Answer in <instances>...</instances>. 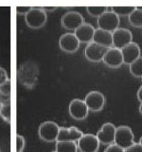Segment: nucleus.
<instances>
[{
	"instance_id": "6",
	"label": "nucleus",
	"mask_w": 142,
	"mask_h": 152,
	"mask_svg": "<svg viewBox=\"0 0 142 152\" xmlns=\"http://www.w3.org/2000/svg\"><path fill=\"white\" fill-rule=\"evenodd\" d=\"M84 102L87 104L89 111L99 112L103 110L106 100L104 95L101 92L93 90L86 95L84 98Z\"/></svg>"
},
{
	"instance_id": "20",
	"label": "nucleus",
	"mask_w": 142,
	"mask_h": 152,
	"mask_svg": "<svg viewBox=\"0 0 142 152\" xmlns=\"http://www.w3.org/2000/svg\"><path fill=\"white\" fill-rule=\"evenodd\" d=\"M129 22L131 26L135 28H142V9L135 7L132 13L128 16Z\"/></svg>"
},
{
	"instance_id": "33",
	"label": "nucleus",
	"mask_w": 142,
	"mask_h": 152,
	"mask_svg": "<svg viewBox=\"0 0 142 152\" xmlns=\"http://www.w3.org/2000/svg\"><path fill=\"white\" fill-rule=\"evenodd\" d=\"M137 98L139 100V102L142 103V85L139 88L137 91Z\"/></svg>"
},
{
	"instance_id": "26",
	"label": "nucleus",
	"mask_w": 142,
	"mask_h": 152,
	"mask_svg": "<svg viewBox=\"0 0 142 152\" xmlns=\"http://www.w3.org/2000/svg\"><path fill=\"white\" fill-rule=\"evenodd\" d=\"M0 93L4 95H11V83L10 80H8L0 85Z\"/></svg>"
},
{
	"instance_id": "12",
	"label": "nucleus",
	"mask_w": 142,
	"mask_h": 152,
	"mask_svg": "<svg viewBox=\"0 0 142 152\" xmlns=\"http://www.w3.org/2000/svg\"><path fill=\"white\" fill-rule=\"evenodd\" d=\"M80 42L74 33H66L59 39L60 49L67 53H74L80 47Z\"/></svg>"
},
{
	"instance_id": "11",
	"label": "nucleus",
	"mask_w": 142,
	"mask_h": 152,
	"mask_svg": "<svg viewBox=\"0 0 142 152\" xmlns=\"http://www.w3.org/2000/svg\"><path fill=\"white\" fill-rule=\"evenodd\" d=\"M116 127L112 123H105L102 125L97 133L96 136L100 144L104 145H109L114 143Z\"/></svg>"
},
{
	"instance_id": "16",
	"label": "nucleus",
	"mask_w": 142,
	"mask_h": 152,
	"mask_svg": "<svg viewBox=\"0 0 142 152\" xmlns=\"http://www.w3.org/2000/svg\"><path fill=\"white\" fill-rule=\"evenodd\" d=\"M83 135V133L78 128L72 126L70 128L60 127L58 138L56 141H73L78 142L80 138Z\"/></svg>"
},
{
	"instance_id": "29",
	"label": "nucleus",
	"mask_w": 142,
	"mask_h": 152,
	"mask_svg": "<svg viewBox=\"0 0 142 152\" xmlns=\"http://www.w3.org/2000/svg\"><path fill=\"white\" fill-rule=\"evenodd\" d=\"M31 8H32L31 6H18L16 8V13L18 15H25L30 10Z\"/></svg>"
},
{
	"instance_id": "13",
	"label": "nucleus",
	"mask_w": 142,
	"mask_h": 152,
	"mask_svg": "<svg viewBox=\"0 0 142 152\" xmlns=\"http://www.w3.org/2000/svg\"><path fill=\"white\" fill-rule=\"evenodd\" d=\"M113 46L118 49H122L133 40V34L131 31L125 28H118L112 32Z\"/></svg>"
},
{
	"instance_id": "37",
	"label": "nucleus",
	"mask_w": 142,
	"mask_h": 152,
	"mask_svg": "<svg viewBox=\"0 0 142 152\" xmlns=\"http://www.w3.org/2000/svg\"><path fill=\"white\" fill-rule=\"evenodd\" d=\"M141 79H142V77H141Z\"/></svg>"
},
{
	"instance_id": "7",
	"label": "nucleus",
	"mask_w": 142,
	"mask_h": 152,
	"mask_svg": "<svg viewBox=\"0 0 142 152\" xmlns=\"http://www.w3.org/2000/svg\"><path fill=\"white\" fill-rule=\"evenodd\" d=\"M69 114L76 120H83L88 117L89 109L84 100L75 98L71 101L68 107Z\"/></svg>"
},
{
	"instance_id": "19",
	"label": "nucleus",
	"mask_w": 142,
	"mask_h": 152,
	"mask_svg": "<svg viewBox=\"0 0 142 152\" xmlns=\"http://www.w3.org/2000/svg\"><path fill=\"white\" fill-rule=\"evenodd\" d=\"M56 152H78V148L77 142L73 141H56Z\"/></svg>"
},
{
	"instance_id": "28",
	"label": "nucleus",
	"mask_w": 142,
	"mask_h": 152,
	"mask_svg": "<svg viewBox=\"0 0 142 152\" xmlns=\"http://www.w3.org/2000/svg\"><path fill=\"white\" fill-rule=\"evenodd\" d=\"M124 152H142V145L140 143H135L130 147L124 150Z\"/></svg>"
},
{
	"instance_id": "32",
	"label": "nucleus",
	"mask_w": 142,
	"mask_h": 152,
	"mask_svg": "<svg viewBox=\"0 0 142 152\" xmlns=\"http://www.w3.org/2000/svg\"><path fill=\"white\" fill-rule=\"evenodd\" d=\"M42 9L45 11V12H52V11H54L57 9V7H56V6H51V7H48V6H44V7H42Z\"/></svg>"
},
{
	"instance_id": "15",
	"label": "nucleus",
	"mask_w": 142,
	"mask_h": 152,
	"mask_svg": "<svg viewBox=\"0 0 142 152\" xmlns=\"http://www.w3.org/2000/svg\"><path fill=\"white\" fill-rule=\"evenodd\" d=\"M121 53L123 56L124 64L125 65L131 64L141 56V51L139 45L133 41L123 47L121 49Z\"/></svg>"
},
{
	"instance_id": "10",
	"label": "nucleus",
	"mask_w": 142,
	"mask_h": 152,
	"mask_svg": "<svg viewBox=\"0 0 142 152\" xmlns=\"http://www.w3.org/2000/svg\"><path fill=\"white\" fill-rule=\"evenodd\" d=\"M61 25L66 30L75 31L80 25L84 23L83 15L76 11H70L66 13L61 18Z\"/></svg>"
},
{
	"instance_id": "24",
	"label": "nucleus",
	"mask_w": 142,
	"mask_h": 152,
	"mask_svg": "<svg viewBox=\"0 0 142 152\" xmlns=\"http://www.w3.org/2000/svg\"><path fill=\"white\" fill-rule=\"evenodd\" d=\"M0 117L5 122L10 124L11 122V103L0 105Z\"/></svg>"
},
{
	"instance_id": "14",
	"label": "nucleus",
	"mask_w": 142,
	"mask_h": 152,
	"mask_svg": "<svg viewBox=\"0 0 142 152\" xmlns=\"http://www.w3.org/2000/svg\"><path fill=\"white\" fill-rule=\"evenodd\" d=\"M103 63L108 67L118 68L124 64L121 50L116 47H109L104 55L103 59Z\"/></svg>"
},
{
	"instance_id": "21",
	"label": "nucleus",
	"mask_w": 142,
	"mask_h": 152,
	"mask_svg": "<svg viewBox=\"0 0 142 152\" xmlns=\"http://www.w3.org/2000/svg\"><path fill=\"white\" fill-rule=\"evenodd\" d=\"M130 72L133 77L141 78L142 77V56H141L132 63L130 64Z\"/></svg>"
},
{
	"instance_id": "22",
	"label": "nucleus",
	"mask_w": 142,
	"mask_h": 152,
	"mask_svg": "<svg viewBox=\"0 0 142 152\" xmlns=\"http://www.w3.org/2000/svg\"><path fill=\"white\" fill-rule=\"evenodd\" d=\"M135 9V6H113L111 7V10L119 17H125V16L128 17Z\"/></svg>"
},
{
	"instance_id": "3",
	"label": "nucleus",
	"mask_w": 142,
	"mask_h": 152,
	"mask_svg": "<svg viewBox=\"0 0 142 152\" xmlns=\"http://www.w3.org/2000/svg\"><path fill=\"white\" fill-rule=\"evenodd\" d=\"M60 126L53 121L41 123L38 129V134L40 140L45 142H56L58 138Z\"/></svg>"
},
{
	"instance_id": "27",
	"label": "nucleus",
	"mask_w": 142,
	"mask_h": 152,
	"mask_svg": "<svg viewBox=\"0 0 142 152\" xmlns=\"http://www.w3.org/2000/svg\"><path fill=\"white\" fill-rule=\"evenodd\" d=\"M104 152H124V150L113 143L108 145V147L105 149Z\"/></svg>"
},
{
	"instance_id": "31",
	"label": "nucleus",
	"mask_w": 142,
	"mask_h": 152,
	"mask_svg": "<svg viewBox=\"0 0 142 152\" xmlns=\"http://www.w3.org/2000/svg\"><path fill=\"white\" fill-rule=\"evenodd\" d=\"M11 103V95H4L0 93V104Z\"/></svg>"
},
{
	"instance_id": "35",
	"label": "nucleus",
	"mask_w": 142,
	"mask_h": 152,
	"mask_svg": "<svg viewBox=\"0 0 142 152\" xmlns=\"http://www.w3.org/2000/svg\"><path fill=\"white\" fill-rule=\"evenodd\" d=\"M139 143H140V144H141V145H142V137L140 139V141H139Z\"/></svg>"
},
{
	"instance_id": "36",
	"label": "nucleus",
	"mask_w": 142,
	"mask_h": 152,
	"mask_svg": "<svg viewBox=\"0 0 142 152\" xmlns=\"http://www.w3.org/2000/svg\"><path fill=\"white\" fill-rule=\"evenodd\" d=\"M51 152H56V151H51Z\"/></svg>"
},
{
	"instance_id": "1",
	"label": "nucleus",
	"mask_w": 142,
	"mask_h": 152,
	"mask_svg": "<svg viewBox=\"0 0 142 152\" xmlns=\"http://www.w3.org/2000/svg\"><path fill=\"white\" fill-rule=\"evenodd\" d=\"M39 67L34 61H27L20 65L18 69L19 82L26 88L32 89L39 78Z\"/></svg>"
},
{
	"instance_id": "5",
	"label": "nucleus",
	"mask_w": 142,
	"mask_h": 152,
	"mask_svg": "<svg viewBox=\"0 0 142 152\" xmlns=\"http://www.w3.org/2000/svg\"><path fill=\"white\" fill-rule=\"evenodd\" d=\"M98 29L113 32L119 28V17L114 14L112 10L106 11L104 14L99 16L97 20Z\"/></svg>"
},
{
	"instance_id": "38",
	"label": "nucleus",
	"mask_w": 142,
	"mask_h": 152,
	"mask_svg": "<svg viewBox=\"0 0 142 152\" xmlns=\"http://www.w3.org/2000/svg\"><path fill=\"white\" fill-rule=\"evenodd\" d=\"M0 105H1V104H0Z\"/></svg>"
},
{
	"instance_id": "23",
	"label": "nucleus",
	"mask_w": 142,
	"mask_h": 152,
	"mask_svg": "<svg viewBox=\"0 0 142 152\" xmlns=\"http://www.w3.org/2000/svg\"><path fill=\"white\" fill-rule=\"evenodd\" d=\"M86 9L88 15L97 19L108 10L107 6H88Z\"/></svg>"
},
{
	"instance_id": "2",
	"label": "nucleus",
	"mask_w": 142,
	"mask_h": 152,
	"mask_svg": "<svg viewBox=\"0 0 142 152\" xmlns=\"http://www.w3.org/2000/svg\"><path fill=\"white\" fill-rule=\"evenodd\" d=\"M25 23L28 27L33 30H38L45 26L47 21V15L42 7H32L25 15Z\"/></svg>"
},
{
	"instance_id": "9",
	"label": "nucleus",
	"mask_w": 142,
	"mask_h": 152,
	"mask_svg": "<svg viewBox=\"0 0 142 152\" xmlns=\"http://www.w3.org/2000/svg\"><path fill=\"white\" fill-rule=\"evenodd\" d=\"M77 145L78 151L81 152H98L100 146L98 138L93 134H83Z\"/></svg>"
},
{
	"instance_id": "34",
	"label": "nucleus",
	"mask_w": 142,
	"mask_h": 152,
	"mask_svg": "<svg viewBox=\"0 0 142 152\" xmlns=\"http://www.w3.org/2000/svg\"><path fill=\"white\" fill-rule=\"evenodd\" d=\"M139 111H140V113L142 114V103H141V105H140V107H139Z\"/></svg>"
},
{
	"instance_id": "8",
	"label": "nucleus",
	"mask_w": 142,
	"mask_h": 152,
	"mask_svg": "<svg viewBox=\"0 0 142 152\" xmlns=\"http://www.w3.org/2000/svg\"><path fill=\"white\" fill-rule=\"evenodd\" d=\"M108 48L98 45L95 42H90L87 45L84 50V56L86 59L92 62H100L103 61V56Z\"/></svg>"
},
{
	"instance_id": "18",
	"label": "nucleus",
	"mask_w": 142,
	"mask_h": 152,
	"mask_svg": "<svg viewBox=\"0 0 142 152\" xmlns=\"http://www.w3.org/2000/svg\"><path fill=\"white\" fill-rule=\"evenodd\" d=\"M93 42L98 45H101L107 48L113 46V37L112 32H109L107 30L97 29L95 30L94 35H93Z\"/></svg>"
},
{
	"instance_id": "17",
	"label": "nucleus",
	"mask_w": 142,
	"mask_h": 152,
	"mask_svg": "<svg viewBox=\"0 0 142 152\" xmlns=\"http://www.w3.org/2000/svg\"><path fill=\"white\" fill-rule=\"evenodd\" d=\"M95 30L96 29L91 24L83 23L74 31V34L78 39L80 43L88 44L93 41Z\"/></svg>"
},
{
	"instance_id": "30",
	"label": "nucleus",
	"mask_w": 142,
	"mask_h": 152,
	"mask_svg": "<svg viewBox=\"0 0 142 152\" xmlns=\"http://www.w3.org/2000/svg\"><path fill=\"white\" fill-rule=\"evenodd\" d=\"M8 80H10V78H9L7 72L4 68L0 67V85L7 82Z\"/></svg>"
},
{
	"instance_id": "4",
	"label": "nucleus",
	"mask_w": 142,
	"mask_h": 152,
	"mask_svg": "<svg viewBox=\"0 0 142 152\" xmlns=\"http://www.w3.org/2000/svg\"><path fill=\"white\" fill-rule=\"evenodd\" d=\"M135 143V135L131 128L126 125H121L116 128L114 144L124 150H126Z\"/></svg>"
},
{
	"instance_id": "25",
	"label": "nucleus",
	"mask_w": 142,
	"mask_h": 152,
	"mask_svg": "<svg viewBox=\"0 0 142 152\" xmlns=\"http://www.w3.org/2000/svg\"><path fill=\"white\" fill-rule=\"evenodd\" d=\"M25 146V140L24 136L17 134L16 136V152H22Z\"/></svg>"
}]
</instances>
